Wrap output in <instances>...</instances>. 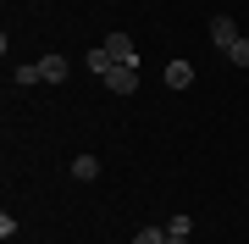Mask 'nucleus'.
Masks as SVG:
<instances>
[{
    "instance_id": "8",
    "label": "nucleus",
    "mask_w": 249,
    "mask_h": 244,
    "mask_svg": "<svg viewBox=\"0 0 249 244\" xmlns=\"http://www.w3.org/2000/svg\"><path fill=\"white\" fill-rule=\"evenodd\" d=\"M133 244H166V227H139Z\"/></svg>"
},
{
    "instance_id": "2",
    "label": "nucleus",
    "mask_w": 249,
    "mask_h": 244,
    "mask_svg": "<svg viewBox=\"0 0 249 244\" xmlns=\"http://www.w3.org/2000/svg\"><path fill=\"white\" fill-rule=\"evenodd\" d=\"M238 39H244V34H238V28H232V17H211V45L222 50V56H227L232 45H238Z\"/></svg>"
},
{
    "instance_id": "10",
    "label": "nucleus",
    "mask_w": 249,
    "mask_h": 244,
    "mask_svg": "<svg viewBox=\"0 0 249 244\" xmlns=\"http://www.w3.org/2000/svg\"><path fill=\"white\" fill-rule=\"evenodd\" d=\"M166 244H188V233H166Z\"/></svg>"
},
{
    "instance_id": "1",
    "label": "nucleus",
    "mask_w": 249,
    "mask_h": 244,
    "mask_svg": "<svg viewBox=\"0 0 249 244\" xmlns=\"http://www.w3.org/2000/svg\"><path fill=\"white\" fill-rule=\"evenodd\" d=\"M100 83H106L111 94H133V89H139V67H133V61H116V67H111V73L100 78Z\"/></svg>"
},
{
    "instance_id": "4",
    "label": "nucleus",
    "mask_w": 249,
    "mask_h": 244,
    "mask_svg": "<svg viewBox=\"0 0 249 244\" xmlns=\"http://www.w3.org/2000/svg\"><path fill=\"white\" fill-rule=\"evenodd\" d=\"M39 78H45V83H61L67 78V56H39Z\"/></svg>"
},
{
    "instance_id": "9",
    "label": "nucleus",
    "mask_w": 249,
    "mask_h": 244,
    "mask_svg": "<svg viewBox=\"0 0 249 244\" xmlns=\"http://www.w3.org/2000/svg\"><path fill=\"white\" fill-rule=\"evenodd\" d=\"M227 61H232V67H249V39H238V45L227 50Z\"/></svg>"
},
{
    "instance_id": "6",
    "label": "nucleus",
    "mask_w": 249,
    "mask_h": 244,
    "mask_svg": "<svg viewBox=\"0 0 249 244\" xmlns=\"http://www.w3.org/2000/svg\"><path fill=\"white\" fill-rule=\"evenodd\" d=\"M166 83H172V89H188V83H194V67H188V61H172L166 67Z\"/></svg>"
},
{
    "instance_id": "3",
    "label": "nucleus",
    "mask_w": 249,
    "mask_h": 244,
    "mask_svg": "<svg viewBox=\"0 0 249 244\" xmlns=\"http://www.w3.org/2000/svg\"><path fill=\"white\" fill-rule=\"evenodd\" d=\"M100 45H106L116 61H133V67H139V45H133V34H106Z\"/></svg>"
},
{
    "instance_id": "5",
    "label": "nucleus",
    "mask_w": 249,
    "mask_h": 244,
    "mask_svg": "<svg viewBox=\"0 0 249 244\" xmlns=\"http://www.w3.org/2000/svg\"><path fill=\"white\" fill-rule=\"evenodd\" d=\"M72 178H78V183H94L100 178V161H94V155H72Z\"/></svg>"
},
{
    "instance_id": "7",
    "label": "nucleus",
    "mask_w": 249,
    "mask_h": 244,
    "mask_svg": "<svg viewBox=\"0 0 249 244\" xmlns=\"http://www.w3.org/2000/svg\"><path fill=\"white\" fill-rule=\"evenodd\" d=\"M11 83H45V78H39V61H28V67H11Z\"/></svg>"
}]
</instances>
